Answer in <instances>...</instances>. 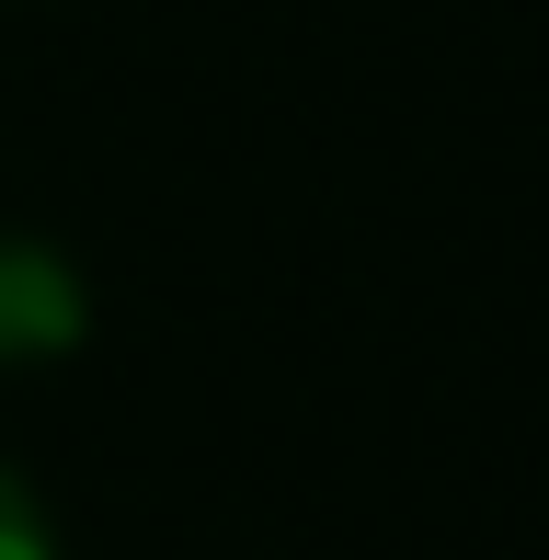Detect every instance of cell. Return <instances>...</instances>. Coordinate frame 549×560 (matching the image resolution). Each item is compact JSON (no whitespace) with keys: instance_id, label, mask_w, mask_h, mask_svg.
Listing matches in <instances>:
<instances>
[{"instance_id":"7a4b0ae2","label":"cell","mask_w":549,"mask_h":560,"mask_svg":"<svg viewBox=\"0 0 549 560\" xmlns=\"http://www.w3.org/2000/svg\"><path fill=\"white\" fill-rule=\"evenodd\" d=\"M0 560H58V538H46V515H35V492H23L12 469H0Z\"/></svg>"},{"instance_id":"6da1fadb","label":"cell","mask_w":549,"mask_h":560,"mask_svg":"<svg viewBox=\"0 0 549 560\" xmlns=\"http://www.w3.org/2000/svg\"><path fill=\"white\" fill-rule=\"evenodd\" d=\"M92 332V298L58 241H0V366H58Z\"/></svg>"}]
</instances>
